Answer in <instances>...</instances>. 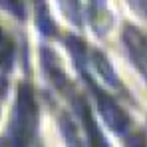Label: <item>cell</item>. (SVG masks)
Returning <instances> with one entry per match:
<instances>
[{
    "mask_svg": "<svg viewBox=\"0 0 147 147\" xmlns=\"http://www.w3.org/2000/svg\"><path fill=\"white\" fill-rule=\"evenodd\" d=\"M12 58H14V46L12 40L4 34V30L0 28V68L8 70L12 66Z\"/></svg>",
    "mask_w": 147,
    "mask_h": 147,
    "instance_id": "5",
    "label": "cell"
},
{
    "mask_svg": "<svg viewBox=\"0 0 147 147\" xmlns=\"http://www.w3.org/2000/svg\"><path fill=\"white\" fill-rule=\"evenodd\" d=\"M80 115H82L84 125H86V131H88V145L90 147H109L107 141L101 137V131H99V127L96 125L92 113L88 111V107H86L84 101H80Z\"/></svg>",
    "mask_w": 147,
    "mask_h": 147,
    "instance_id": "3",
    "label": "cell"
},
{
    "mask_svg": "<svg viewBox=\"0 0 147 147\" xmlns=\"http://www.w3.org/2000/svg\"><path fill=\"white\" fill-rule=\"evenodd\" d=\"M88 84L94 90V96H96V101H98V109H99V113H101V117H103V121L107 123V127L111 131L119 133V135H125L127 129H129V117H127V113L119 107V103L115 99L111 98V96H107L105 92H101L92 80H88Z\"/></svg>",
    "mask_w": 147,
    "mask_h": 147,
    "instance_id": "2",
    "label": "cell"
},
{
    "mask_svg": "<svg viewBox=\"0 0 147 147\" xmlns=\"http://www.w3.org/2000/svg\"><path fill=\"white\" fill-rule=\"evenodd\" d=\"M38 127V103L30 90V86H20L16 105H14V115L10 121L6 143L8 147H30Z\"/></svg>",
    "mask_w": 147,
    "mask_h": 147,
    "instance_id": "1",
    "label": "cell"
},
{
    "mask_svg": "<svg viewBox=\"0 0 147 147\" xmlns=\"http://www.w3.org/2000/svg\"><path fill=\"white\" fill-rule=\"evenodd\" d=\"M58 4L62 6V12L64 16L74 22L76 26L82 24V18H80V6H78V0H58Z\"/></svg>",
    "mask_w": 147,
    "mask_h": 147,
    "instance_id": "7",
    "label": "cell"
},
{
    "mask_svg": "<svg viewBox=\"0 0 147 147\" xmlns=\"http://www.w3.org/2000/svg\"><path fill=\"white\" fill-rule=\"evenodd\" d=\"M127 147H147V137L137 133V135H131V139L127 141Z\"/></svg>",
    "mask_w": 147,
    "mask_h": 147,
    "instance_id": "8",
    "label": "cell"
},
{
    "mask_svg": "<svg viewBox=\"0 0 147 147\" xmlns=\"http://www.w3.org/2000/svg\"><path fill=\"white\" fill-rule=\"evenodd\" d=\"M36 10H38V24H40V30H42L46 36L54 34V22H52V18H50L44 0H36Z\"/></svg>",
    "mask_w": 147,
    "mask_h": 147,
    "instance_id": "6",
    "label": "cell"
},
{
    "mask_svg": "<svg viewBox=\"0 0 147 147\" xmlns=\"http://www.w3.org/2000/svg\"><path fill=\"white\" fill-rule=\"evenodd\" d=\"M92 56L94 58H90L92 62H94V68L99 72V76L105 80V84H109V86H119V82H117V78H115V72H113V68L109 66V62L105 60V56H101L99 52H92Z\"/></svg>",
    "mask_w": 147,
    "mask_h": 147,
    "instance_id": "4",
    "label": "cell"
}]
</instances>
